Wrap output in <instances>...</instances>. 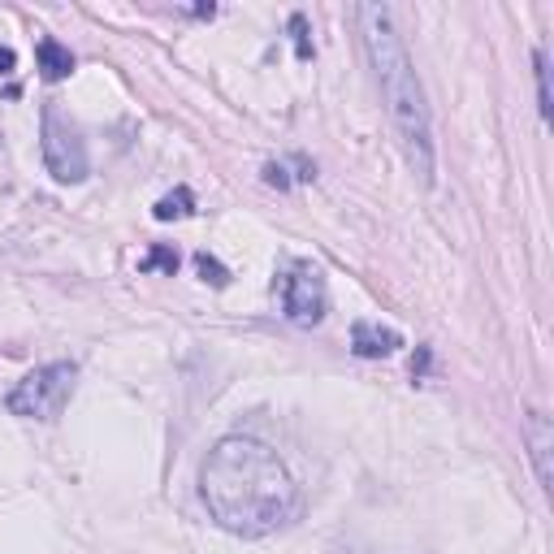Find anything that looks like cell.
<instances>
[{"mask_svg":"<svg viewBox=\"0 0 554 554\" xmlns=\"http://www.w3.org/2000/svg\"><path fill=\"white\" fill-rule=\"evenodd\" d=\"M200 498L217 529L234 537H265L290 524L299 511V490L273 446L230 433L200 464Z\"/></svg>","mask_w":554,"mask_h":554,"instance_id":"cell-1","label":"cell"},{"mask_svg":"<svg viewBox=\"0 0 554 554\" xmlns=\"http://www.w3.org/2000/svg\"><path fill=\"white\" fill-rule=\"evenodd\" d=\"M355 22H360L364 35V52L368 65H373L381 104L390 113V126L403 143V156L412 165V174L433 187V130H429V104L425 91H420L416 65L403 48V35L394 26V13L386 5H360L355 9Z\"/></svg>","mask_w":554,"mask_h":554,"instance_id":"cell-2","label":"cell"},{"mask_svg":"<svg viewBox=\"0 0 554 554\" xmlns=\"http://www.w3.org/2000/svg\"><path fill=\"white\" fill-rule=\"evenodd\" d=\"M74 386H78V368L57 360V364H44V368H35V373H26L18 386L9 390L5 407L22 420H57L61 407L70 403Z\"/></svg>","mask_w":554,"mask_h":554,"instance_id":"cell-3","label":"cell"},{"mask_svg":"<svg viewBox=\"0 0 554 554\" xmlns=\"http://www.w3.org/2000/svg\"><path fill=\"white\" fill-rule=\"evenodd\" d=\"M39 148H44V165L57 182H83L87 178V143L78 139V130L65 122L52 104L44 109V135H39Z\"/></svg>","mask_w":554,"mask_h":554,"instance_id":"cell-4","label":"cell"},{"mask_svg":"<svg viewBox=\"0 0 554 554\" xmlns=\"http://www.w3.org/2000/svg\"><path fill=\"white\" fill-rule=\"evenodd\" d=\"M282 308L295 325H316L325 321L329 312V286L325 273L312 265V260H295L290 273L282 277Z\"/></svg>","mask_w":554,"mask_h":554,"instance_id":"cell-5","label":"cell"},{"mask_svg":"<svg viewBox=\"0 0 554 554\" xmlns=\"http://www.w3.org/2000/svg\"><path fill=\"white\" fill-rule=\"evenodd\" d=\"M403 347V334L390 325H377V321H355L351 325V351L360 355V360H386Z\"/></svg>","mask_w":554,"mask_h":554,"instance_id":"cell-6","label":"cell"},{"mask_svg":"<svg viewBox=\"0 0 554 554\" xmlns=\"http://www.w3.org/2000/svg\"><path fill=\"white\" fill-rule=\"evenodd\" d=\"M524 438H529V455H533L537 481H542V490H550V481H554V468H550L554 425H550V416L546 412H529V420H524Z\"/></svg>","mask_w":554,"mask_h":554,"instance_id":"cell-7","label":"cell"},{"mask_svg":"<svg viewBox=\"0 0 554 554\" xmlns=\"http://www.w3.org/2000/svg\"><path fill=\"white\" fill-rule=\"evenodd\" d=\"M35 61H39V78H44V83H61V78L74 74V52L65 48L61 39H52V35L39 39Z\"/></svg>","mask_w":554,"mask_h":554,"instance_id":"cell-8","label":"cell"},{"mask_svg":"<svg viewBox=\"0 0 554 554\" xmlns=\"http://www.w3.org/2000/svg\"><path fill=\"white\" fill-rule=\"evenodd\" d=\"M191 213H195V195H191V187H178V191L161 195V200H156V208H152L156 221H182V217H191Z\"/></svg>","mask_w":554,"mask_h":554,"instance_id":"cell-9","label":"cell"},{"mask_svg":"<svg viewBox=\"0 0 554 554\" xmlns=\"http://www.w3.org/2000/svg\"><path fill=\"white\" fill-rule=\"evenodd\" d=\"M178 265H182L178 247H169V243H156L152 252L139 260V273H169V277H174V273H178Z\"/></svg>","mask_w":554,"mask_h":554,"instance_id":"cell-10","label":"cell"},{"mask_svg":"<svg viewBox=\"0 0 554 554\" xmlns=\"http://www.w3.org/2000/svg\"><path fill=\"white\" fill-rule=\"evenodd\" d=\"M195 273H200L208 286H217V290H226V286H230V269L221 265L217 256H208V252H195Z\"/></svg>","mask_w":554,"mask_h":554,"instance_id":"cell-11","label":"cell"},{"mask_svg":"<svg viewBox=\"0 0 554 554\" xmlns=\"http://www.w3.org/2000/svg\"><path fill=\"white\" fill-rule=\"evenodd\" d=\"M533 70H537V109L542 117H550V70H546V52H533Z\"/></svg>","mask_w":554,"mask_h":554,"instance_id":"cell-12","label":"cell"},{"mask_svg":"<svg viewBox=\"0 0 554 554\" xmlns=\"http://www.w3.org/2000/svg\"><path fill=\"white\" fill-rule=\"evenodd\" d=\"M290 35H295V57L312 61V39H308V18L303 13H290Z\"/></svg>","mask_w":554,"mask_h":554,"instance_id":"cell-13","label":"cell"},{"mask_svg":"<svg viewBox=\"0 0 554 554\" xmlns=\"http://www.w3.org/2000/svg\"><path fill=\"white\" fill-rule=\"evenodd\" d=\"M265 182H269V187H277V191H290L286 165H277V161H269V165H265Z\"/></svg>","mask_w":554,"mask_h":554,"instance_id":"cell-14","label":"cell"},{"mask_svg":"<svg viewBox=\"0 0 554 554\" xmlns=\"http://www.w3.org/2000/svg\"><path fill=\"white\" fill-rule=\"evenodd\" d=\"M13 70H18V52H13V48H0V78L13 74Z\"/></svg>","mask_w":554,"mask_h":554,"instance_id":"cell-15","label":"cell"},{"mask_svg":"<svg viewBox=\"0 0 554 554\" xmlns=\"http://www.w3.org/2000/svg\"><path fill=\"white\" fill-rule=\"evenodd\" d=\"M425 368H429V347H420L412 360V377H425Z\"/></svg>","mask_w":554,"mask_h":554,"instance_id":"cell-16","label":"cell"}]
</instances>
